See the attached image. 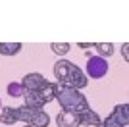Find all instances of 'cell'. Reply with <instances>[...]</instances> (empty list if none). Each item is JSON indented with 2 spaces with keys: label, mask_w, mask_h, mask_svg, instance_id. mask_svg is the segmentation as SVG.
Instances as JSON below:
<instances>
[{
  "label": "cell",
  "mask_w": 129,
  "mask_h": 127,
  "mask_svg": "<svg viewBox=\"0 0 129 127\" xmlns=\"http://www.w3.org/2000/svg\"><path fill=\"white\" fill-rule=\"evenodd\" d=\"M54 100H58L62 110L73 112V114H83V112H87L91 108L87 98L81 94V90L73 89V87H64V85H58Z\"/></svg>",
  "instance_id": "1"
},
{
  "label": "cell",
  "mask_w": 129,
  "mask_h": 127,
  "mask_svg": "<svg viewBox=\"0 0 129 127\" xmlns=\"http://www.w3.org/2000/svg\"><path fill=\"white\" fill-rule=\"evenodd\" d=\"M60 85V83H58ZM64 87H73V89L81 90V89H85L87 85H89V79H87V75L81 71L79 68H77L75 64H70V69H68V77H66Z\"/></svg>",
  "instance_id": "2"
},
{
  "label": "cell",
  "mask_w": 129,
  "mask_h": 127,
  "mask_svg": "<svg viewBox=\"0 0 129 127\" xmlns=\"http://www.w3.org/2000/svg\"><path fill=\"white\" fill-rule=\"evenodd\" d=\"M108 73V62L102 56H91L87 62V75L91 79H102Z\"/></svg>",
  "instance_id": "3"
},
{
  "label": "cell",
  "mask_w": 129,
  "mask_h": 127,
  "mask_svg": "<svg viewBox=\"0 0 129 127\" xmlns=\"http://www.w3.org/2000/svg\"><path fill=\"white\" fill-rule=\"evenodd\" d=\"M108 119H112L114 123L125 127L129 123V106L127 104H118L116 108L112 110V114L108 116Z\"/></svg>",
  "instance_id": "4"
},
{
  "label": "cell",
  "mask_w": 129,
  "mask_h": 127,
  "mask_svg": "<svg viewBox=\"0 0 129 127\" xmlns=\"http://www.w3.org/2000/svg\"><path fill=\"white\" fill-rule=\"evenodd\" d=\"M44 83H46V79H44L41 73H37V71H35V73H27L21 79L23 90H39Z\"/></svg>",
  "instance_id": "5"
},
{
  "label": "cell",
  "mask_w": 129,
  "mask_h": 127,
  "mask_svg": "<svg viewBox=\"0 0 129 127\" xmlns=\"http://www.w3.org/2000/svg\"><path fill=\"white\" fill-rule=\"evenodd\" d=\"M56 125L58 127H81L79 125V114L62 110L58 116H56Z\"/></svg>",
  "instance_id": "6"
},
{
  "label": "cell",
  "mask_w": 129,
  "mask_h": 127,
  "mask_svg": "<svg viewBox=\"0 0 129 127\" xmlns=\"http://www.w3.org/2000/svg\"><path fill=\"white\" fill-rule=\"evenodd\" d=\"M102 123V119H100V116H98L94 110H89L87 112H83V114H79V125H87V127H96V125H100Z\"/></svg>",
  "instance_id": "7"
},
{
  "label": "cell",
  "mask_w": 129,
  "mask_h": 127,
  "mask_svg": "<svg viewBox=\"0 0 129 127\" xmlns=\"http://www.w3.org/2000/svg\"><path fill=\"white\" fill-rule=\"evenodd\" d=\"M56 89H58V83H50V81H46L37 92L41 94V98H43L44 104H48V102L54 100V96H56Z\"/></svg>",
  "instance_id": "8"
},
{
  "label": "cell",
  "mask_w": 129,
  "mask_h": 127,
  "mask_svg": "<svg viewBox=\"0 0 129 127\" xmlns=\"http://www.w3.org/2000/svg\"><path fill=\"white\" fill-rule=\"evenodd\" d=\"M70 60H58V62L54 64V77L58 79V83L62 85L68 77V69H70Z\"/></svg>",
  "instance_id": "9"
},
{
  "label": "cell",
  "mask_w": 129,
  "mask_h": 127,
  "mask_svg": "<svg viewBox=\"0 0 129 127\" xmlns=\"http://www.w3.org/2000/svg\"><path fill=\"white\" fill-rule=\"evenodd\" d=\"M27 125H31V127H48L50 125V116L43 110H37L33 114V117L29 119Z\"/></svg>",
  "instance_id": "10"
},
{
  "label": "cell",
  "mask_w": 129,
  "mask_h": 127,
  "mask_svg": "<svg viewBox=\"0 0 129 127\" xmlns=\"http://www.w3.org/2000/svg\"><path fill=\"white\" fill-rule=\"evenodd\" d=\"M17 121V114H16V108H10V106H4L0 110V123L4 125H14Z\"/></svg>",
  "instance_id": "11"
},
{
  "label": "cell",
  "mask_w": 129,
  "mask_h": 127,
  "mask_svg": "<svg viewBox=\"0 0 129 127\" xmlns=\"http://www.w3.org/2000/svg\"><path fill=\"white\" fill-rule=\"evenodd\" d=\"M23 98H25V104L31 106V108H43L44 106L43 98H41V94H39L37 90H25V92H23Z\"/></svg>",
  "instance_id": "12"
},
{
  "label": "cell",
  "mask_w": 129,
  "mask_h": 127,
  "mask_svg": "<svg viewBox=\"0 0 129 127\" xmlns=\"http://www.w3.org/2000/svg\"><path fill=\"white\" fill-rule=\"evenodd\" d=\"M37 110H41V108H31V106H19V108H16V114H17V121H23V123H29V119L33 117V114Z\"/></svg>",
  "instance_id": "13"
},
{
  "label": "cell",
  "mask_w": 129,
  "mask_h": 127,
  "mask_svg": "<svg viewBox=\"0 0 129 127\" xmlns=\"http://www.w3.org/2000/svg\"><path fill=\"white\" fill-rule=\"evenodd\" d=\"M21 50V42H0V54L2 56H16Z\"/></svg>",
  "instance_id": "14"
},
{
  "label": "cell",
  "mask_w": 129,
  "mask_h": 127,
  "mask_svg": "<svg viewBox=\"0 0 129 127\" xmlns=\"http://www.w3.org/2000/svg\"><path fill=\"white\" fill-rule=\"evenodd\" d=\"M92 46L96 48V52L100 54L102 58H104V56L108 58V56H112V54H114V44H112V42H94Z\"/></svg>",
  "instance_id": "15"
},
{
  "label": "cell",
  "mask_w": 129,
  "mask_h": 127,
  "mask_svg": "<svg viewBox=\"0 0 129 127\" xmlns=\"http://www.w3.org/2000/svg\"><path fill=\"white\" fill-rule=\"evenodd\" d=\"M50 48H52L54 54H58V56H64V54L70 52V42H52L50 44Z\"/></svg>",
  "instance_id": "16"
},
{
  "label": "cell",
  "mask_w": 129,
  "mask_h": 127,
  "mask_svg": "<svg viewBox=\"0 0 129 127\" xmlns=\"http://www.w3.org/2000/svg\"><path fill=\"white\" fill-rule=\"evenodd\" d=\"M23 87H21V83H10L8 85V94L12 96V98H17V96H23Z\"/></svg>",
  "instance_id": "17"
},
{
  "label": "cell",
  "mask_w": 129,
  "mask_h": 127,
  "mask_svg": "<svg viewBox=\"0 0 129 127\" xmlns=\"http://www.w3.org/2000/svg\"><path fill=\"white\" fill-rule=\"evenodd\" d=\"M121 54H123L125 62H129V42H123V44H121Z\"/></svg>",
  "instance_id": "18"
},
{
  "label": "cell",
  "mask_w": 129,
  "mask_h": 127,
  "mask_svg": "<svg viewBox=\"0 0 129 127\" xmlns=\"http://www.w3.org/2000/svg\"><path fill=\"white\" fill-rule=\"evenodd\" d=\"M79 48H91V44L89 42H79Z\"/></svg>",
  "instance_id": "19"
},
{
  "label": "cell",
  "mask_w": 129,
  "mask_h": 127,
  "mask_svg": "<svg viewBox=\"0 0 129 127\" xmlns=\"http://www.w3.org/2000/svg\"><path fill=\"white\" fill-rule=\"evenodd\" d=\"M0 108H2V100H0Z\"/></svg>",
  "instance_id": "20"
},
{
  "label": "cell",
  "mask_w": 129,
  "mask_h": 127,
  "mask_svg": "<svg viewBox=\"0 0 129 127\" xmlns=\"http://www.w3.org/2000/svg\"><path fill=\"white\" fill-rule=\"evenodd\" d=\"M96 127H102V123H100V125H96Z\"/></svg>",
  "instance_id": "21"
},
{
  "label": "cell",
  "mask_w": 129,
  "mask_h": 127,
  "mask_svg": "<svg viewBox=\"0 0 129 127\" xmlns=\"http://www.w3.org/2000/svg\"><path fill=\"white\" fill-rule=\"evenodd\" d=\"M23 127H31V125H23Z\"/></svg>",
  "instance_id": "22"
}]
</instances>
